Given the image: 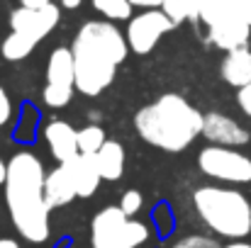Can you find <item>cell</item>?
I'll list each match as a JSON object with an SVG mask.
<instances>
[{"label": "cell", "instance_id": "cell-16", "mask_svg": "<svg viewBox=\"0 0 251 248\" xmlns=\"http://www.w3.org/2000/svg\"><path fill=\"white\" fill-rule=\"evenodd\" d=\"M95 163H98L102 180H120L122 170H125V149H122V144L107 139L102 144V149L95 154Z\"/></svg>", "mask_w": 251, "mask_h": 248}, {"label": "cell", "instance_id": "cell-30", "mask_svg": "<svg viewBox=\"0 0 251 248\" xmlns=\"http://www.w3.org/2000/svg\"><path fill=\"white\" fill-rule=\"evenodd\" d=\"M237 5H239V7L244 10V15L249 17L251 15V0H237Z\"/></svg>", "mask_w": 251, "mask_h": 248}, {"label": "cell", "instance_id": "cell-19", "mask_svg": "<svg viewBox=\"0 0 251 248\" xmlns=\"http://www.w3.org/2000/svg\"><path fill=\"white\" fill-rule=\"evenodd\" d=\"M200 5H202V0H164L161 10L176 24H180L185 20H193V22L200 20Z\"/></svg>", "mask_w": 251, "mask_h": 248}, {"label": "cell", "instance_id": "cell-13", "mask_svg": "<svg viewBox=\"0 0 251 248\" xmlns=\"http://www.w3.org/2000/svg\"><path fill=\"white\" fill-rule=\"evenodd\" d=\"M44 197H47V204L51 209L54 207H66V204H71L78 197L76 185H74V178H71V170L66 168V163H59V168H54V170L47 173Z\"/></svg>", "mask_w": 251, "mask_h": 248}, {"label": "cell", "instance_id": "cell-18", "mask_svg": "<svg viewBox=\"0 0 251 248\" xmlns=\"http://www.w3.org/2000/svg\"><path fill=\"white\" fill-rule=\"evenodd\" d=\"M37 44H39L37 39H32V37H27V34H22V32H10V34L2 39V44H0V54H2L7 61H22V59H27V56L34 51Z\"/></svg>", "mask_w": 251, "mask_h": 248}, {"label": "cell", "instance_id": "cell-22", "mask_svg": "<svg viewBox=\"0 0 251 248\" xmlns=\"http://www.w3.org/2000/svg\"><path fill=\"white\" fill-rule=\"evenodd\" d=\"M171 248H222L212 236H200V234H190V236H183L178 239Z\"/></svg>", "mask_w": 251, "mask_h": 248}, {"label": "cell", "instance_id": "cell-4", "mask_svg": "<svg viewBox=\"0 0 251 248\" xmlns=\"http://www.w3.org/2000/svg\"><path fill=\"white\" fill-rule=\"evenodd\" d=\"M193 204L210 231L234 241L251 234V202L244 192L222 185H202L193 192Z\"/></svg>", "mask_w": 251, "mask_h": 248}, {"label": "cell", "instance_id": "cell-10", "mask_svg": "<svg viewBox=\"0 0 251 248\" xmlns=\"http://www.w3.org/2000/svg\"><path fill=\"white\" fill-rule=\"evenodd\" d=\"M202 136L210 141V144H217V146H244L251 141V134L232 117L227 114H220V112H210L205 114V122H202Z\"/></svg>", "mask_w": 251, "mask_h": 248}, {"label": "cell", "instance_id": "cell-8", "mask_svg": "<svg viewBox=\"0 0 251 248\" xmlns=\"http://www.w3.org/2000/svg\"><path fill=\"white\" fill-rule=\"evenodd\" d=\"M173 27H176V22L161 7H156V10H147V12L132 17L129 24H127V34L125 37H127L129 49L134 54H149L159 44V39L164 34H168Z\"/></svg>", "mask_w": 251, "mask_h": 248}, {"label": "cell", "instance_id": "cell-14", "mask_svg": "<svg viewBox=\"0 0 251 248\" xmlns=\"http://www.w3.org/2000/svg\"><path fill=\"white\" fill-rule=\"evenodd\" d=\"M66 168L71 170V178H74V185H76V192L78 197H93L98 185H100V170L95 163V156L90 154H81L76 156L74 161H69Z\"/></svg>", "mask_w": 251, "mask_h": 248}, {"label": "cell", "instance_id": "cell-5", "mask_svg": "<svg viewBox=\"0 0 251 248\" xmlns=\"http://www.w3.org/2000/svg\"><path fill=\"white\" fill-rule=\"evenodd\" d=\"M93 248H137L149 239L147 224L127 217L122 207H105L90 224Z\"/></svg>", "mask_w": 251, "mask_h": 248}, {"label": "cell", "instance_id": "cell-11", "mask_svg": "<svg viewBox=\"0 0 251 248\" xmlns=\"http://www.w3.org/2000/svg\"><path fill=\"white\" fill-rule=\"evenodd\" d=\"M249 37H251V22L247 15H237V17H229V20L215 24V27H207L210 44H215L222 51H234V49L247 46Z\"/></svg>", "mask_w": 251, "mask_h": 248}, {"label": "cell", "instance_id": "cell-33", "mask_svg": "<svg viewBox=\"0 0 251 248\" xmlns=\"http://www.w3.org/2000/svg\"><path fill=\"white\" fill-rule=\"evenodd\" d=\"M249 22H251V15H249Z\"/></svg>", "mask_w": 251, "mask_h": 248}, {"label": "cell", "instance_id": "cell-3", "mask_svg": "<svg viewBox=\"0 0 251 248\" xmlns=\"http://www.w3.org/2000/svg\"><path fill=\"white\" fill-rule=\"evenodd\" d=\"M202 122L205 114L176 92L161 95L134 114L137 134L147 144L171 154L185 151L202 134Z\"/></svg>", "mask_w": 251, "mask_h": 248}, {"label": "cell", "instance_id": "cell-26", "mask_svg": "<svg viewBox=\"0 0 251 248\" xmlns=\"http://www.w3.org/2000/svg\"><path fill=\"white\" fill-rule=\"evenodd\" d=\"M132 5H137V7H147V10H156V7L164 5V0H132Z\"/></svg>", "mask_w": 251, "mask_h": 248}, {"label": "cell", "instance_id": "cell-23", "mask_svg": "<svg viewBox=\"0 0 251 248\" xmlns=\"http://www.w3.org/2000/svg\"><path fill=\"white\" fill-rule=\"evenodd\" d=\"M142 204H144V200H142V192H137V190H127L120 200V207L127 217H134L142 209Z\"/></svg>", "mask_w": 251, "mask_h": 248}, {"label": "cell", "instance_id": "cell-12", "mask_svg": "<svg viewBox=\"0 0 251 248\" xmlns=\"http://www.w3.org/2000/svg\"><path fill=\"white\" fill-rule=\"evenodd\" d=\"M44 136H47V144L51 149V156L59 163H69L76 156H81V151H78V129H74L69 122L51 119L44 127Z\"/></svg>", "mask_w": 251, "mask_h": 248}, {"label": "cell", "instance_id": "cell-29", "mask_svg": "<svg viewBox=\"0 0 251 248\" xmlns=\"http://www.w3.org/2000/svg\"><path fill=\"white\" fill-rule=\"evenodd\" d=\"M59 2H61L66 10H76V7L81 5V0H59Z\"/></svg>", "mask_w": 251, "mask_h": 248}, {"label": "cell", "instance_id": "cell-17", "mask_svg": "<svg viewBox=\"0 0 251 248\" xmlns=\"http://www.w3.org/2000/svg\"><path fill=\"white\" fill-rule=\"evenodd\" d=\"M237 15H244V10L237 5V0H202V5H200V22L205 27H215Z\"/></svg>", "mask_w": 251, "mask_h": 248}, {"label": "cell", "instance_id": "cell-32", "mask_svg": "<svg viewBox=\"0 0 251 248\" xmlns=\"http://www.w3.org/2000/svg\"><path fill=\"white\" fill-rule=\"evenodd\" d=\"M225 248H251V244H242V241H237V244H229V246Z\"/></svg>", "mask_w": 251, "mask_h": 248}, {"label": "cell", "instance_id": "cell-2", "mask_svg": "<svg viewBox=\"0 0 251 248\" xmlns=\"http://www.w3.org/2000/svg\"><path fill=\"white\" fill-rule=\"evenodd\" d=\"M76 90L88 97L100 95L115 81L117 66L127 59L129 42L110 20H90L74 39Z\"/></svg>", "mask_w": 251, "mask_h": 248}, {"label": "cell", "instance_id": "cell-27", "mask_svg": "<svg viewBox=\"0 0 251 248\" xmlns=\"http://www.w3.org/2000/svg\"><path fill=\"white\" fill-rule=\"evenodd\" d=\"M49 2H51V0H20L22 7H34V10H37V7H44V5H49Z\"/></svg>", "mask_w": 251, "mask_h": 248}, {"label": "cell", "instance_id": "cell-31", "mask_svg": "<svg viewBox=\"0 0 251 248\" xmlns=\"http://www.w3.org/2000/svg\"><path fill=\"white\" fill-rule=\"evenodd\" d=\"M5 178H7V163L0 158V185H5Z\"/></svg>", "mask_w": 251, "mask_h": 248}, {"label": "cell", "instance_id": "cell-9", "mask_svg": "<svg viewBox=\"0 0 251 248\" xmlns=\"http://www.w3.org/2000/svg\"><path fill=\"white\" fill-rule=\"evenodd\" d=\"M59 17H61V10L56 2H49L44 7H17L10 12V27L12 32H22L37 42H42L47 34L54 32V27L59 24Z\"/></svg>", "mask_w": 251, "mask_h": 248}, {"label": "cell", "instance_id": "cell-15", "mask_svg": "<svg viewBox=\"0 0 251 248\" xmlns=\"http://www.w3.org/2000/svg\"><path fill=\"white\" fill-rule=\"evenodd\" d=\"M220 73L222 78L229 83L232 88H244L251 83V51L247 46L242 49H234V51H227V56L222 59V66H220Z\"/></svg>", "mask_w": 251, "mask_h": 248}, {"label": "cell", "instance_id": "cell-24", "mask_svg": "<svg viewBox=\"0 0 251 248\" xmlns=\"http://www.w3.org/2000/svg\"><path fill=\"white\" fill-rule=\"evenodd\" d=\"M12 117V102H10V95L7 90L0 85V127H5Z\"/></svg>", "mask_w": 251, "mask_h": 248}, {"label": "cell", "instance_id": "cell-1", "mask_svg": "<svg viewBox=\"0 0 251 248\" xmlns=\"http://www.w3.org/2000/svg\"><path fill=\"white\" fill-rule=\"evenodd\" d=\"M47 173L42 161L29 154H15L7 161V178H5V204L10 219L20 236L29 244H44L49 239V212L44 197Z\"/></svg>", "mask_w": 251, "mask_h": 248}, {"label": "cell", "instance_id": "cell-21", "mask_svg": "<svg viewBox=\"0 0 251 248\" xmlns=\"http://www.w3.org/2000/svg\"><path fill=\"white\" fill-rule=\"evenodd\" d=\"M105 141H107V139H105V132H102V127H98V124H88L83 129H78V151H81V154L95 156V154L102 149Z\"/></svg>", "mask_w": 251, "mask_h": 248}, {"label": "cell", "instance_id": "cell-20", "mask_svg": "<svg viewBox=\"0 0 251 248\" xmlns=\"http://www.w3.org/2000/svg\"><path fill=\"white\" fill-rule=\"evenodd\" d=\"M93 7L112 22V20H132L134 5L132 0H93Z\"/></svg>", "mask_w": 251, "mask_h": 248}, {"label": "cell", "instance_id": "cell-7", "mask_svg": "<svg viewBox=\"0 0 251 248\" xmlns=\"http://www.w3.org/2000/svg\"><path fill=\"white\" fill-rule=\"evenodd\" d=\"M76 90V61L74 51L66 46H56L47 61V88H44V105L59 110L66 107Z\"/></svg>", "mask_w": 251, "mask_h": 248}, {"label": "cell", "instance_id": "cell-6", "mask_svg": "<svg viewBox=\"0 0 251 248\" xmlns=\"http://www.w3.org/2000/svg\"><path fill=\"white\" fill-rule=\"evenodd\" d=\"M198 168L207 178L220 182H234V185L251 182V158L232 146H217V144L205 146L198 156Z\"/></svg>", "mask_w": 251, "mask_h": 248}, {"label": "cell", "instance_id": "cell-28", "mask_svg": "<svg viewBox=\"0 0 251 248\" xmlns=\"http://www.w3.org/2000/svg\"><path fill=\"white\" fill-rule=\"evenodd\" d=\"M0 248H20L15 239H0Z\"/></svg>", "mask_w": 251, "mask_h": 248}, {"label": "cell", "instance_id": "cell-25", "mask_svg": "<svg viewBox=\"0 0 251 248\" xmlns=\"http://www.w3.org/2000/svg\"><path fill=\"white\" fill-rule=\"evenodd\" d=\"M237 105H239V110H242L247 117H251V83L237 90Z\"/></svg>", "mask_w": 251, "mask_h": 248}]
</instances>
